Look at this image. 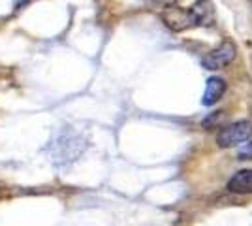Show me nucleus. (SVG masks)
I'll use <instances>...</instances> for the list:
<instances>
[{"mask_svg": "<svg viewBox=\"0 0 252 226\" xmlns=\"http://www.w3.org/2000/svg\"><path fill=\"white\" fill-rule=\"evenodd\" d=\"M252 136V123L251 121H237L230 127L222 129L217 136V143L220 147H233L243 141L251 140Z\"/></svg>", "mask_w": 252, "mask_h": 226, "instance_id": "1", "label": "nucleus"}, {"mask_svg": "<svg viewBox=\"0 0 252 226\" xmlns=\"http://www.w3.org/2000/svg\"><path fill=\"white\" fill-rule=\"evenodd\" d=\"M233 59H235V45L231 42H224L217 49H213L205 55L201 65L205 70H220V68L230 65Z\"/></svg>", "mask_w": 252, "mask_h": 226, "instance_id": "2", "label": "nucleus"}, {"mask_svg": "<svg viewBox=\"0 0 252 226\" xmlns=\"http://www.w3.org/2000/svg\"><path fill=\"white\" fill-rule=\"evenodd\" d=\"M160 17H162V21L166 23V27L175 31V32H181V31H185V29L194 25L190 10H183V8H177V6L164 10L160 13Z\"/></svg>", "mask_w": 252, "mask_h": 226, "instance_id": "3", "label": "nucleus"}, {"mask_svg": "<svg viewBox=\"0 0 252 226\" xmlns=\"http://www.w3.org/2000/svg\"><path fill=\"white\" fill-rule=\"evenodd\" d=\"M189 10L192 21L198 27H211L215 23V6L211 0H196Z\"/></svg>", "mask_w": 252, "mask_h": 226, "instance_id": "4", "label": "nucleus"}, {"mask_svg": "<svg viewBox=\"0 0 252 226\" xmlns=\"http://www.w3.org/2000/svg\"><path fill=\"white\" fill-rule=\"evenodd\" d=\"M224 91H226V81H224L222 77H209V79H207V85H205L203 98H201L203 106H213V104H217L222 98V95H224Z\"/></svg>", "mask_w": 252, "mask_h": 226, "instance_id": "5", "label": "nucleus"}, {"mask_svg": "<svg viewBox=\"0 0 252 226\" xmlns=\"http://www.w3.org/2000/svg\"><path fill=\"white\" fill-rule=\"evenodd\" d=\"M228 191L235 194H252V170H241L228 181Z\"/></svg>", "mask_w": 252, "mask_h": 226, "instance_id": "6", "label": "nucleus"}, {"mask_svg": "<svg viewBox=\"0 0 252 226\" xmlns=\"http://www.w3.org/2000/svg\"><path fill=\"white\" fill-rule=\"evenodd\" d=\"M237 157H239V161H252V141L239 149Z\"/></svg>", "mask_w": 252, "mask_h": 226, "instance_id": "7", "label": "nucleus"}, {"mask_svg": "<svg viewBox=\"0 0 252 226\" xmlns=\"http://www.w3.org/2000/svg\"><path fill=\"white\" fill-rule=\"evenodd\" d=\"M151 2H153L155 6H158V8H166V10H168V8H173L179 0H151Z\"/></svg>", "mask_w": 252, "mask_h": 226, "instance_id": "8", "label": "nucleus"}]
</instances>
